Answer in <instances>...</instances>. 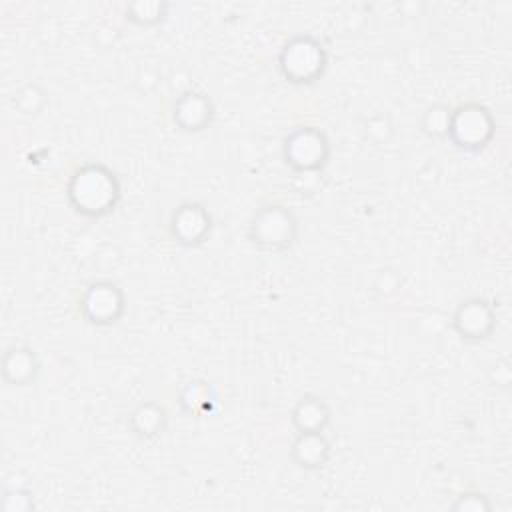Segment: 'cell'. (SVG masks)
Listing matches in <instances>:
<instances>
[{"mask_svg": "<svg viewBox=\"0 0 512 512\" xmlns=\"http://www.w3.org/2000/svg\"><path fill=\"white\" fill-rule=\"evenodd\" d=\"M328 418V406L324 404V400L316 396L302 398L292 412V422L298 428V432H322L324 426L328 424Z\"/></svg>", "mask_w": 512, "mask_h": 512, "instance_id": "cell-11", "label": "cell"}, {"mask_svg": "<svg viewBox=\"0 0 512 512\" xmlns=\"http://www.w3.org/2000/svg\"><path fill=\"white\" fill-rule=\"evenodd\" d=\"M456 510H488L490 504L484 500V496H478V494H466L462 496L456 504H454Z\"/></svg>", "mask_w": 512, "mask_h": 512, "instance_id": "cell-15", "label": "cell"}, {"mask_svg": "<svg viewBox=\"0 0 512 512\" xmlns=\"http://www.w3.org/2000/svg\"><path fill=\"white\" fill-rule=\"evenodd\" d=\"M250 236L264 250H284L296 236V220L282 206L262 208L252 220Z\"/></svg>", "mask_w": 512, "mask_h": 512, "instance_id": "cell-4", "label": "cell"}, {"mask_svg": "<svg viewBox=\"0 0 512 512\" xmlns=\"http://www.w3.org/2000/svg\"><path fill=\"white\" fill-rule=\"evenodd\" d=\"M38 370L36 356L28 348H10L4 356V376L14 384H26Z\"/></svg>", "mask_w": 512, "mask_h": 512, "instance_id": "cell-12", "label": "cell"}, {"mask_svg": "<svg viewBox=\"0 0 512 512\" xmlns=\"http://www.w3.org/2000/svg\"><path fill=\"white\" fill-rule=\"evenodd\" d=\"M456 330L470 340L486 338L494 328L492 308L484 300H468L460 304L454 316Z\"/></svg>", "mask_w": 512, "mask_h": 512, "instance_id": "cell-7", "label": "cell"}, {"mask_svg": "<svg viewBox=\"0 0 512 512\" xmlns=\"http://www.w3.org/2000/svg\"><path fill=\"white\" fill-rule=\"evenodd\" d=\"M68 198L76 212L84 216H104L114 210L120 198V186L108 168L88 164L74 172L68 184Z\"/></svg>", "mask_w": 512, "mask_h": 512, "instance_id": "cell-1", "label": "cell"}, {"mask_svg": "<svg viewBox=\"0 0 512 512\" xmlns=\"http://www.w3.org/2000/svg\"><path fill=\"white\" fill-rule=\"evenodd\" d=\"M174 120L182 130H202L212 120V104L204 94L186 92L174 106Z\"/></svg>", "mask_w": 512, "mask_h": 512, "instance_id": "cell-9", "label": "cell"}, {"mask_svg": "<svg viewBox=\"0 0 512 512\" xmlns=\"http://www.w3.org/2000/svg\"><path fill=\"white\" fill-rule=\"evenodd\" d=\"M330 454V444L322 436V432H300L294 446H292V458L298 466L314 470L324 466Z\"/></svg>", "mask_w": 512, "mask_h": 512, "instance_id": "cell-10", "label": "cell"}, {"mask_svg": "<svg viewBox=\"0 0 512 512\" xmlns=\"http://www.w3.org/2000/svg\"><path fill=\"white\" fill-rule=\"evenodd\" d=\"M328 140L320 130L296 128L284 140V158L296 170H318L328 160Z\"/></svg>", "mask_w": 512, "mask_h": 512, "instance_id": "cell-5", "label": "cell"}, {"mask_svg": "<svg viewBox=\"0 0 512 512\" xmlns=\"http://www.w3.org/2000/svg\"><path fill=\"white\" fill-rule=\"evenodd\" d=\"M326 68V52L322 44L308 36L290 40L280 52V70L294 84H308L322 76Z\"/></svg>", "mask_w": 512, "mask_h": 512, "instance_id": "cell-2", "label": "cell"}, {"mask_svg": "<svg viewBox=\"0 0 512 512\" xmlns=\"http://www.w3.org/2000/svg\"><path fill=\"white\" fill-rule=\"evenodd\" d=\"M210 230V216L200 204H182L172 216V234L182 244L202 242Z\"/></svg>", "mask_w": 512, "mask_h": 512, "instance_id": "cell-8", "label": "cell"}, {"mask_svg": "<svg viewBox=\"0 0 512 512\" xmlns=\"http://www.w3.org/2000/svg\"><path fill=\"white\" fill-rule=\"evenodd\" d=\"M164 410L158 408L156 404H140L130 418V424L134 428V432L142 438H150L156 436L158 432H162L164 428Z\"/></svg>", "mask_w": 512, "mask_h": 512, "instance_id": "cell-13", "label": "cell"}, {"mask_svg": "<svg viewBox=\"0 0 512 512\" xmlns=\"http://www.w3.org/2000/svg\"><path fill=\"white\" fill-rule=\"evenodd\" d=\"M448 124H450V110L442 106H434L426 112L424 118V128L430 134H448Z\"/></svg>", "mask_w": 512, "mask_h": 512, "instance_id": "cell-14", "label": "cell"}, {"mask_svg": "<svg viewBox=\"0 0 512 512\" xmlns=\"http://www.w3.org/2000/svg\"><path fill=\"white\" fill-rule=\"evenodd\" d=\"M494 122L490 112L480 104H466L450 112L448 136L466 150H478L492 138Z\"/></svg>", "mask_w": 512, "mask_h": 512, "instance_id": "cell-3", "label": "cell"}, {"mask_svg": "<svg viewBox=\"0 0 512 512\" xmlns=\"http://www.w3.org/2000/svg\"><path fill=\"white\" fill-rule=\"evenodd\" d=\"M124 308V296L112 282L92 284L82 298V312L92 324H114Z\"/></svg>", "mask_w": 512, "mask_h": 512, "instance_id": "cell-6", "label": "cell"}]
</instances>
